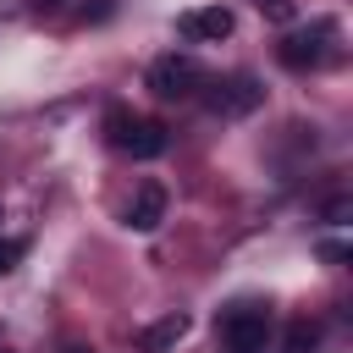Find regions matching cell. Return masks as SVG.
Segmentation results:
<instances>
[{
	"mask_svg": "<svg viewBox=\"0 0 353 353\" xmlns=\"http://www.w3.org/2000/svg\"><path fill=\"white\" fill-rule=\"evenodd\" d=\"M204 88V66L193 61V55H160L154 66H149V94L154 99H193Z\"/></svg>",
	"mask_w": 353,
	"mask_h": 353,
	"instance_id": "obj_5",
	"label": "cell"
},
{
	"mask_svg": "<svg viewBox=\"0 0 353 353\" xmlns=\"http://www.w3.org/2000/svg\"><path fill=\"white\" fill-rule=\"evenodd\" d=\"M336 55V22H309V28H292L281 44H276V61L287 72H320L325 61Z\"/></svg>",
	"mask_w": 353,
	"mask_h": 353,
	"instance_id": "obj_2",
	"label": "cell"
},
{
	"mask_svg": "<svg viewBox=\"0 0 353 353\" xmlns=\"http://www.w3.org/2000/svg\"><path fill=\"white\" fill-rule=\"evenodd\" d=\"M17 259H22V243L0 237V276H6V270H17Z\"/></svg>",
	"mask_w": 353,
	"mask_h": 353,
	"instance_id": "obj_10",
	"label": "cell"
},
{
	"mask_svg": "<svg viewBox=\"0 0 353 353\" xmlns=\"http://www.w3.org/2000/svg\"><path fill=\"white\" fill-rule=\"evenodd\" d=\"M254 6H259L265 17H276V22H287V17H292V0H254Z\"/></svg>",
	"mask_w": 353,
	"mask_h": 353,
	"instance_id": "obj_11",
	"label": "cell"
},
{
	"mask_svg": "<svg viewBox=\"0 0 353 353\" xmlns=\"http://www.w3.org/2000/svg\"><path fill=\"white\" fill-rule=\"evenodd\" d=\"M281 353H320V320H287Z\"/></svg>",
	"mask_w": 353,
	"mask_h": 353,
	"instance_id": "obj_8",
	"label": "cell"
},
{
	"mask_svg": "<svg viewBox=\"0 0 353 353\" xmlns=\"http://www.w3.org/2000/svg\"><path fill=\"white\" fill-rule=\"evenodd\" d=\"M204 105L215 110V116H226V121H237V116H254L259 105H265V88H259V77L254 72H232V77H204Z\"/></svg>",
	"mask_w": 353,
	"mask_h": 353,
	"instance_id": "obj_4",
	"label": "cell"
},
{
	"mask_svg": "<svg viewBox=\"0 0 353 353\" xmlns=\"http://www.w3.org/2000/svg\"><path fill=\"white\" fill-rule=\"evenodd\" d=\"M176 33L188 39V44H221L226 33H232V11L215 0V6H199V11H182L176 17Z\"/></svg>",
	"mask_w": 353,
	"mask_h": 353,
	"instance_id": "obj_6",
	"label": "cell"
},
{
	"mask_svg": "<svg viewBox=\"0 0 353 353\" xmlns=\"http://www.w3.org/2000/svg\"><path fill=\"white\" fill-rule=\"evenodd\" d=\"M105 138H110V149H121V154H132V160H160V154L171 149L165 121L138 116V110H127V105H110V110H105Z\"/></svg>",
	"mask_w": 353,
	"mask_h": 353,
	"instance_id": "obj_1",
	"label": "cell"
},
{
	"mask_svg": "<svg viewBox=\"0 0 353 353\" xmlns=\"http://www.w3.org/2000/svg\"><path fill=\"white\" fill-rule=\"evenodd\" d=\"M165 204H171V193H165L160 182H138V193H132V204H127V226H132V232H154V226L165 221Z\"/></svg>",
	"mask_w": 353,
	"mask_h": 353,
	"instance_id": "obj_7",
	"label": "cell"
},
{
	"mask_svg": "<svg viewBox=\"0 0 353 353\" xmlns=\"http://www.w3.org/2000/svg\"><path fill=\"white\" fill-rule=\"evenodd\" d=\"M270 309L265 303H232V309H221V320H215V336H221V347L226 353H265V342H270Z\"/></svg>",
	"mask_w": 353,
	"mask_h": 353,
	"instance_id": "obj_3",
	"label": "cell"
},
{
	"mask_svg": "<svg viewBox=\"0 0 353 353\" xmlns=\"http://www.w3.org/2000/svg\"><path fill=\"white\" fill-rule=\"evenodd\" d=\"M66 353H88V347H66Z\"/></svg>",
	"mask_w": 353,
	"mask_h": 353,
	"instance_id": "obj_12",
	"label": "cell"
},
{
	"mask_svg": "<svg viewBox=\"0 0 353 353\" xmlns=\"http://www.w3.org/2000/svg\"><path fill=\"white\" fill-rule=\"evenodd\" d=\"M182 331H188V314H165V320H160V325H149L138 342H143V353H160V347L182 342Z\"/></svg>",
	"mask_w": 353,
	"mask_h": 353,
	"instance_id": "obj_9",
	"label": "cell"
}]
</instances>
